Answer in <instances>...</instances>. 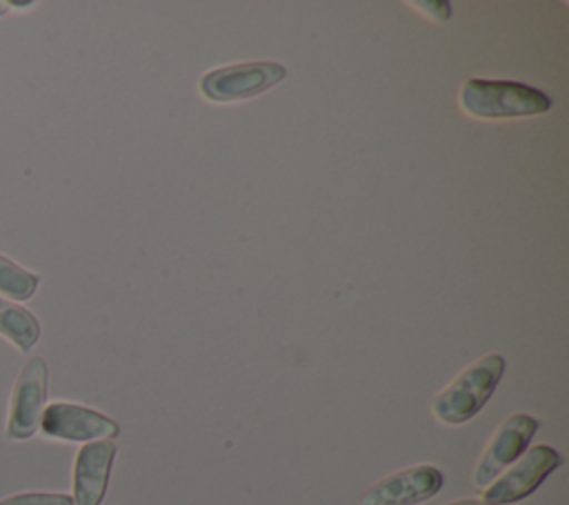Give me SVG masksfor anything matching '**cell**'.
<instances>
[{"label":"cell","instance_id":"obj_14","mask_svg":"<svg viewBox=\"0 0 569 505\" xmlns=\"http://www.w3.org/2000/svg\"><path fill=\"white\" fill-rule=\"evenodd\" d=\"M7 4V9H29V7H33L36 2L33 0H9V2H4Z\"/></svg>","mask_w":569,"mask_h":505},{"label":"cell","instance_id":"obj_12","mask_svg":"<svg viewBox=\"0 0 569 505\" xmlns=\"http://www.w3.org/2000/svg\"><path fill=\"white\" fill-rule=\"evenodd\" d=\"M0 505H73V501L62 492H20L0 498Z\"/></svg>","mask_w":569,"mask_h":505},{"label":"cell","instance_id":"obj_6","mask_svg":"<svg viewBox=\"0 0 569 505\" xmlns=\"http://www.w3.org/2000/svg\"><path fill=\"white\" fill-rule=\"evenodd\" d=\"M38 432L51 440L91 443L111 440L120 434V425L107 414L67 400H53L44 405Z\"/></svg>","mask_w":569,"mask_h":505},{"label":"cell","instance_id":"obj_7","mask_svg":"<svg viewBox=\"0 0 569 505\" xmlns=\"http://www.w3.org/2000/svg\"><path fill=\"white\" fill-rule=\"evenodd\" d=\"M536 432H538V418L525 412L509 414L491 434L489 443L485 445L473 467V476H471L473 485L478 489H485L502 469H507L516 458L525 454Z\"/></svg>","mask_w":569,"mask_h":505},{"label":"cell","instance_id":"obj_5","mask_svg":"<svg viewBox=\"0 0 569 505\" xmlns=\"http://www.w3.org/2000/svg\"><path fill=\"white\" fill-rule=\"evenodd\" d=\"M47 385H49L47 360L42 356L29 358L22 365L11 389L4 438L27 440L38 432L40 416L47 405Z\"/></svg>","mask_w":569,"mask_h":505},{"label":"cell","instance_id":"obj_11","mask_svg":"<svg viewBox=\"0 0 569 505\" xmlns=\"http://www.w3.org/2000/svg\"><path fill=\"white\" fill-rule=\"evenodd\" d=\"M40 274L20 267L13 258L0 254V296L22 303L31 300L40 287Z\"/></svg>","mask_w":569,"mask_h":505},{"label":"cell","instance_id":"obj_9","mask_svg":"<svg viewBox=\"0 0 569 505\" xmlns=\"http://www.w3.org/2000/svg\"><path fill=\"white\" fill-rule=\"evenodd\" d=\"M113 458V440H91L78 449L73 461V505H100L104 501Z\"/></svg>","mask_w":569,"mask_h":505},{"label":"cell","instance_id":"obj_10","mask_svg":"<svg viewBox=\"0 0 569 505\" xmlns=\"http://www.w3.org/2000/svg\"><path fill=\"white\" fill-rule=\"evenodd\" d=\"M40 320L20 303L0 296V336L7 338L18 351L27 354L40 340Z\"/></svg>","mask_w":569,"mask_h":505},{"label":"cell","instance_id":"obj_15","mask_svg":"<svg viewBox=\"0 0 569 505\" xmlns=\"http://www.w3.org/2000/svg\"><path fill=\"white\" fill-rule=\"evenodd\" d=\"M445 505H489V503H485L480 498H458V501H449Z\"/></svg>","mask_w":569,"mask_h":505},{"label":"cell","instance_id":"obj_13","mask_svg":"<svg viewBox=\"0 0 569 505\" xmlns=\"http://www.w3.org/2000/svg\"><path fill=\"white\" fill-rule=\"evenodd\" d=\"M416 9H422L425 16L438 20V22H445L451 18V4L445 2V0H427V2H411Z\"/></svg>","mask_w":569,"mask_h":505},{"label":"cell","instance_id":"obj_2","mask_svg":"<svg viewBox=\"0 0 569 505\" xmlns=\"http://www.w3.org/2000/svg\"><path fill=\"white\" fill-rule=\"evenodd\" d=\"M460 109L478 120L527 118L551 109V98L525 82L469 78L458 91Z\"/></svg>","mask_w":569,"mask_h":505},{"label":"cell","instance_id":"obj_4","mask_svg":"<svg viewBox=\"0 0 569 505\" xmlns=\"http://www.w3.org/2000/svg\"><path fill=\"white\" fill-rule=\"evenodd\" d=\"M560 454L551 445L527 447L507 469H502L482 492V501L489 505H511L533 494L540 483L560 467Z\"/></svg>","mask_w":569,"mask_h":505},{"label":"cell","instance_id":"obj_1","mask_svg":"<svg viewBox=\"0 0 569 505\" xmlns=\"http://www.w3.org/2000/svg\"><path fill=\"white\" fill-rule=\"evenodd\" d=\"M505 374L500 354H485L458 372L431 398V414L442 425H462L471 420L491 398Z\"/></svg>","mask_w":569,"mask_h":505},{"label":"cell","instance_id":"obj_16","mask_svg":"<svg viewBox=\"0 0 569 505\" xmlns=\"http://www.w3.org/2000/svg\"><path fill=\"white\" fill-rule=\"evenodd\" d=\"M7 13V4L4 2H0V18Z\"/></svg>","mask_w":569,"mask_h":505},{"label":"cell","instance_id":"obj_3","mask_svg":"<svg viewBox=\"0 0 569 505\" xmlns=\"http://www.w3.org/2000/svg\"><path fill=\"white\" fill-rule=\"evenodd\" d=\"M287 78V69L273 60L236 62L200 76L198 91L204 100L227 105L260 96Z\"/></svg>","mask_w":569,"mask_h":505},{"label":"cell","instance_id":"obj_8","mask_svg":"<svg viewBox=\"0 0 569 505\" xmlns=\"http://www.w3.org/2000/svg\"><path fill=\"white\" fill-rule=\"evenodd\" d=\"M445 485V474L429 463L402 467L376 481L360 505H418L433 498Z\"/></svg>","mask_w":569,"mask_h":505}]
</instances>
